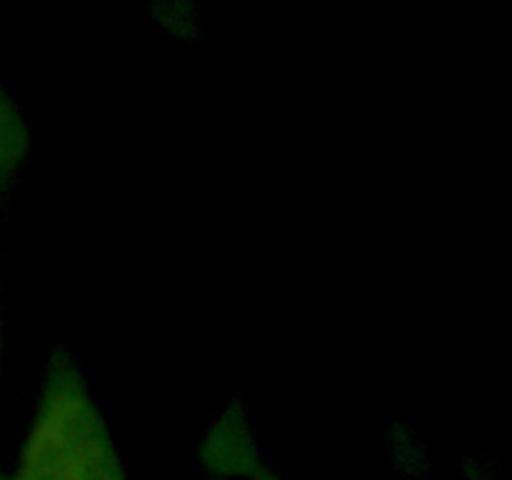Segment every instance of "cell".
<instances>
[{"label":"cell","instance_id":"obj_1","mask_svg":"<svg viewBox=\"0 0 512 480\" xmlns=\"http://www.w3.org/2000/svg\"><path fill=\"white\" fill-rule=\"evenodd\" d=\"M0 480H128L108 408L75 350L45 358L15 468Z\"/></svg>","mask_w":512,"mask_h":480},{"label":"cell","instance_id":"obj_2","mask_svg":"<svg viewBox=\"0 0 512 480\" xmlns=\"http://www.w3.org/2000/svg\"><path fill=\"white\" fill-rule=\"evenodd\" d=\"M200 465L220 480H260L263 453L255 435L253 415L243 400H230L205 425L198 443Z\"/></svg>","mask_w":512,"mask_h":480},{"label":"cell","instance_id":"obj_3","mask_svg":"<svg viewBox=\"0 0 512 480\" xmlns=\"http://www.w3.org/2000/svg\"><path fill=\"white\" fill-rule=\"evenodd\" d=\"M33 155V128L18 93L0 78V193L20 183Z\"/></svg>","mask_w":512,"mask_h":480},{"label":"cell","instance_id":"obj_4","mask_svg":"<svg viewBox=\"0 0 512 480\" xmlns=\"http://www.w3.org/2000/svg\"><path fill=\"white\" fill-rule=\"evenodd\" d=\"M155 15H158V23L163 25L165 30H168L173 38H195V33H198V13H195V8L190 3H163L158 10H155Z\"/></svg>","mask_w":512,"mask_h":480},{"label":"cell","instance_id":"obj_5","mask_svg":"<svg viewBox=\"0 0 512 480\" xmlns=\"http://www.w3.org/2000/svg\"><path fill=\"white\" fill-rule=\"evenodd\" d=\"M3 355H5V328H3V315H0V378H3Z\"/></svg>","mask_w":512,"mask_h":480}]
</instances>
